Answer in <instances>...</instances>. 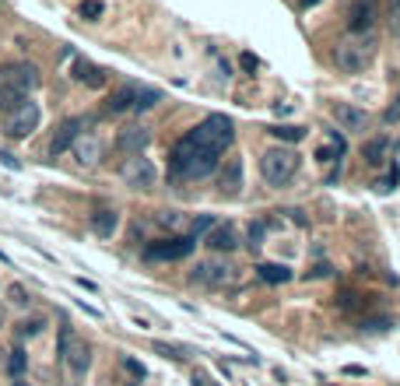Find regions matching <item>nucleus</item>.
<instances>
[{
  "label": "nucleus",
  "instance_id": "41",
  "mask_svg": "<svg viewBox=\"0 0 400 386\" xmlns=\"http://www.w3.org/2000/svg\"><path fill=\"white\" fill-rule=\"evenodd\" d=\"M313 4H320V0H302V7H313Z\"/></svg>",
  "mask_w": 400,
  "mask_h": 386
},
{
  "label": "nucleus",
  "instance_id": "11",
  "mask_svg": "<svg viewBox=\"0 0 400 386\" xmlns=\"http://www.w3.org/2000/svg\"><path fill=\"white\" fill-rule=\"evenodd\" d=\"M71 151H74L78 166L91 169V166H99V162H102V155H106V144H102V137H99V133H78V141L71 144Z\"/></svg>",
  "mask_w": 400,
  "mask_h": 386
},
{
  "label": "nucleus",
  "instance_id": "8",
  "mask_svg": "<svg viewBox=\"0 0 400 386\" xmlns=\"http://www.w3.org/2000/svg\"><path fill=\"white\" fill-rule=\"evenodd\" d=\"M56 355L64 358V365L71 369V376H74V380L88 376V369H91V344H84L81 337H74V334H71Z\"/></svg>",
  "mask_w": 400,
  "mask_h": 386
},
{
  "label": "nucleus",
  "instance_id": "25",
  "mask_svg": "<svg viewBox=\"0 0 400 386\" xmlns=\"http://www.w3.org/2000/svg\"><path fill=\"white\" fill-rule=\"evenodd\" d=\"M25 365H29V358H25V347H14V351H11V358H7V369H11V376H14V380H21V376H25Z\"/></svg>",
  "mask_w": 400,
  "mask_h": 386
},
{
  "label": "nucleus",
  "instance_id": "28",
  "mask_svg": "<svg viewBox=\"0 0 400 386\" xmlns=\"http://www.w3.org/2000/svg\"><path fill=\"white\" fill-rule=\"evenodd\" d=\"M159 225L161 228H186V225H190V218L176 215V211H165V215H159Z\"/></svg>",
  "mask_w": 400,
  "mask_h": 386
},
{
  "label": "nucleus",
  "instance_id": "19",
  "mask_svg": "<svg viewBox=\"0 0 400 386\" xmlns=\"http://www.w3.org/2000/svg\"><path fill=\"white\" fill-rule=\"evenodd\" d=\"M74 78H78L81 85L88 88H102L106 85V71H99L95 64H88V60H74Z\"/></svg>",
  "mask_w": 400,
  "mask_h": 386
},
{
  "label": "nucleus",
  "instance_id": "39",
  "mask_svg": "<svg viewBox=\"0 0 400 386\" xmlns=\"http://www.w3.org/2000/svg\"><path fill=\"white\" fill-rule=\"evenodd\" d=\"M0 158H4V166H7V169H21V166H18V158H11V155H0Z\"/></svg>",
  "mask_w": 400,
  "mask_h": 386
},
{
  "label": "nucleus",
  "instance_id": "40",
  "mask_svg": "<svg viewBox=\"0 0 400 386\" xmlns=\"http://www.w3.org/2000/svg\"><path fill=\"white\" fill-rule=\"evenodd\" d=\"M194 386H204V376H200V372L194 376Z\"/></svg>",
  "mask_w": 400,
  "mask_h": 386
},
{
  "label": "nucleus",
  "instance_id": "44",
  "mask_svg": "<svg viewBox=\"0 0 400 386\" xmlns=\"http://www.w3.org/2000/svg\"><path fill=\"white\" fill-rule=\"evenodd\" d=\"M397 43H400V32H397Z\"/></svg>",
  "mask_w": 400,
  "mask_h": 386
},
{
  "label": "nucleus",
  "instance_id": "31",
  "mask_svg": "<svg viewBox=\"0 0 400 386\" xmlns=\"http://www.w3.org/2000/svg\"><path fill=\"white\" fill-rule=\"evenodd\" d=\"M42 327H46V320H25V323H18V337H36Z\"/></svg>",
  "mask_w": 400,
  "mask_h": 386
},
{
  "label": "nucleus",
  "instance_id": "38",
  "mask_svg": "<svg viewBox=\"0 0 400 386\" xmlns=\"http://www.w3.org/2000/svg\"><path fill=\"white\" fill-rule=\"evenodd\" d=\"M242 67H246V71H256V56H249V53H242Z\"/></svg>",
  "mask_w": 400,
  "mask_h": 386
},
{
  "label": "nucleus",
  "instance_id": "36",
  "mask_svg": "<svg viewBox=\"0 0 400 386\" xmlns=\"http://www.w3.org/2000/svg\"><path fill=\"white\" fill-rule=\"evenodd\" d=\"M123 369H130V372H134L137 380H144V365H141L137 358H123Z\"/></svg>",
  "mask_w": 400,
  "mask_h": 386
},
{
  "label": "nucleus",
  "instance_id": "30",
  "mask_svg": "<svg viewBox=\"0 0 400 386\" xmlns=\"http://www.w3.org/2000/svg\"><path fill=\"white\" fill-rule=\"evenodd\" d=\"M397 179H400V169H397V162H394V166H390V172H386V176H383V179L376 183V190H383V193H390V190L397 186Z\"/></svg>",
  "mask_w": 400,
  "mask_h": 386
},
{
  "label": "nucleus",
  "instance_id": "2",
  "mask_svg": "<svg viewBox=\"0 0 400 386\" xmlns=\"http://www.w3.org/2000/svg\"><path fill=\"white\" fill-rule=\"evenodd\" d=\"M186 141L200 148V151H211V155H225L232 144H236V123L221 113H211L207 120H200L197 127L186 133Z\"/></svg>",
  "mask_w": 400,
  "mask_h": 386
},
{
  "label": "nucleus",
  "instance_id": "3",
  "mask_svg": "<svg viewBox=\"0 0 400 386\" xmlns=\"http://www.w3.org/2000/svg\"><path fill=\"white\" fill-rule=\"evenodd\" d=\"M376 36L372 32H351L348 39H341V43L334 46V64H337V71L341 74H361L365 67H372V60H376Z\"/></svg>",
  "mask_w": 400,
  "mask_h": 386
},
{
  "label": "nucleus",
  "instance_id": "29",
  "mask_svg": "<svg viewBox=\"0 0 400 386\" xmlns=\"http://www.w3.org/2000/svg\"><path fill=\"white\" fill-rule=\"evenodd\" d=\"M271 133H274L278 141H295V144L306 137V130L302 127H271Z\"/></svg>",
  "mask_w": 400,
  "mask_h": 386
},
{
  "label": "nucleus",
  "instance_id": "20",
  "mask_svg": "<svg viewBox=\"0 0 400 386\" xmlns=\"http://www.w3.org/2000/svg\"><path fill=\"white\" fill-rule=\"evenodd\" d=\"M256 274H260V281H271V285H284V281H291V270H288L284 263H260V267H256Z\"/></svg>",
  "mask_w": 400,
  "mask_h": 386
},
{
  "label": "nucleus",
  "instance_id": "9",
  "mask_svg": "<svg viewBox=\"0 0 400 386\" xmlns=\"http://www.w3.org/2000/svg\"><path fill=\"white\" fill-rule=\"evenodd\" d=\"M194 281L197 285H207V288H225L236 281V267L229 260H207L194 270Z\"/></svg>",
  "mask_w": 400,
  "mask_h": 386
},
{
  "label": "nucleus",
  "instance_id": "43",
  "mask_svg": "<svg viewBox=\"0 0 400 386\" xmlns=\"http://www.w3.org/2000/svg\"><path fill=\"white\" fill-rule=\"evenodd\" d=\"M0 327H4V309H0Z\"/></svg>",
  "mask_w": 400,
  "mask_h": 386
},
{
  "label": "nucleus",
  "instance_id": "33",
  "mask_svg": "<svg viewBox=\"0 0 400 386\" xmlns=\"http://www.w3.org/2000/svg\"><path fill=\"white\" fill-rule=\"evenodd\" d=\"M264 232H267V225L264 221H253L249 225V246L256 250V246H264Z\"/></svg>",
  "mask_w": 400,
  "mask_h": 386
},
{
  "label": "nucleus",
  "instance_id": "6",
  "mask_svg": "<svg viewBox=\"0 0 400 386\" xmlns=\"http://www.w3.org/2000/svg\"><path fill=\"white\" fill-rule=\"evenodd\" d=\"M39 106L36 102H21V106H14L11 113H7V120H4V133L7 137H14V141H25V137H32L36 130H39Z\"/></svg>",
  "mask_w": 400,
  "mask_h": 386
},
{
  "label": "nucleus",
  "instance_id": "18",
  "mask_svg": "<svg viewBox=\"0 0 400 386\" xmlns=\"http://www.w3.org/2000/svg\"><path fill=\"white\" fill-rule=\"evenodd\" d=\"M334 116H337V123H341L344 130H361L365 123H369V116H365L361 109L344 106V102H337V106H334Z\"/></svg>",
  "mask_w": 400,
  "mask_h": 386
},
{
  "label": "nucleus",
  "instance_id": "17",
  "mask_svg": "<svg viewBox=\"0 0 400 386\" xmlns=\"http://www.w3.org/2000/svg\"><path fill=\"white\" fill-rule=\"evenodd\" d=\"M116 225H120V215H116V211H109V208H102V211H95V215H91V232H95L99 239H113Z\"/></svg>",
  "mask_w": 400,
  "mask_h": 386
},
{
  "label": "nucleus",
  "instance_id": "14",
  "mask_svg": "<svg viewBox=\"0 0 400 386\" xmlns=\"http://www.w3.org/2000/svg\"><path fill=\"white\" fill-rule=\"evenodd\" d=\"M239 243H242V235H239V228L236 225H214L211 232H207V246L214 250V253H232V250H239Z\"/></svg>",
  "mask_w": 400,
  "mask_h": 386
},
{
  "label": "nucleus",
  "instance_id": "10",
  "mask_svg": "<svg viewBox=\"0 0 400 386\" xmlns=\"http://www.w3.org/2000/svg\"><path fill=\"white\" fill-rule=\"evenodd\" d=\"M194 250H197V239L176 235V239H165V243H151L144 250V257L148 260H186V257H194Z\"/></svg>",
  "mask_w": 400,
  "mask_h": 386
},
{
  "label": "nucleus",
  "instance_id": "5",
  "mask_svg": "<svg viewBox=\"0 0 400 386\" xmlns=\"http://www.w3.org/2000/svg\"><path fill=\"white\" fill-rule=\"evenodd\" d=\"M299 172V155L291 148H267L260 155V176L271 183V186H284L291 183Z\"/></svg>",
  "mask_w": 400,
  "mask_h": 386
},
{
  "label": "nucleus",
  "instance_id": "23",
  "mask_svg": "<svg viewBox=\"0 0 400 386\" xmlns=\"http://www.w3.org/2000/svg\"><path fill=\"white\" fill-rule=\"evenodd\" d=\"M7 302H11L14 309H29V302H32V295H29V288H25V285L11 281V285H7Z\"/></svg>",
  "mask_w": 400,
  "mask_h": 386
},
{
  "label": "nucleus",
  "instance_id": "7",
  "mask_svg": "<svg viewBox=\"0 0 400 386\" xmlns=\"http://www.w3.org/2000/svg\"><path fill=\"white\" fill-rule=\"evenodd\" d=\"M120 176L126 179V186H134V190H151L155 179H159L155 166L144 155H126V162L120 166Z\"/></svg>",
  "mask_w": 400,
  "mask_h": 386
},
{
  "label": "nucleus",
  "instance_id": "34",
  "mask_svg": "<svg viewBox=\"0 0 400 386\" xmlns=\"http://www.w3.org/2000/svg\"><path fill=\"white\" fill-rule=\"evenodd\" d=\"M81 14H84L88 21H95V18L102 14V4H99V0H84V4H81Z\"/></svg>",
  "mask_w": 400,
  "mask_h": 386
},
{
  "label": "nucleus",
  "instance_id": "16",
  "mask_svg": "<svg viewBox=\"0 0 400 386\" xmlns=\"http://www.w3.org/2000/svg\"><path fill=\"white\" fill-rule=\"evenodd\" d=\"M218 186H221V193H225V197H236V193H239L242 190V158H232V162L221 169Z\"/></svg>",
  "mask_w": 400,
  "mask_h": 386
},
{
  "label": "nucleus",
  "instance_id": "27",
  "mask_svg": "<svg viewBox=\"0 0 400 386\" xmlns=\"http://www.w3.org/2000/svg\"><path fill=\"white\" fill-rule=\"evenodd\" d=\"M214 225H218V221H214L211 215H197L194 221H190V239H197V235H207V232H211Z\"/></svg>",
  "mask_w": 400,
  "mask_h": 386
},
{
  "label": "nucleus",
  "instance_id": "22",
  "mask_svg": "<svg viewBox=\"0 0 400 386\" xmlns=\"http://www.w3.org/2000/svg\"><path fill=\"white\" fill-rule=\"evenodd\" d=\"M361 155H365V162H369V166H379V162H383V155H386V141H383V137H372V141L361 148Z\"/></svg>",
  "mask_w": 400,
  "mask_h": 386
},
{
  "label": "nucleus",
  "instance_id": "32",
  "mask_svg": "<svg viewBox=\"0 0 400 386\" xmlns=\"http://www.w3.org/2000/svg\"><path fill=\"white\" fill-rule=\"evenodd\" d=\"M386 25L400 32V0H386Z\"/></svg>",
  "mask_w": 400,
  "mask_h": 386
},
{
  "label": "nucleus",
  "instance_id": "37",
  "mask_svg": "<svg viewBox=\"0 0 400 386\" xmlns=\"http://www.w3.org/2000/svg\"><path fill=\"white\" fill-rule=\"evenodd\" d=\"M386 120H390V123H394V120H400V95H397V102L386 109Z\"/></svg>",
  "mask_w": 400,
  "mask_h": 386
},
{
  "label": "nucleus",
  "instance_id": "24",
  "mask_svg": "<svg viewBox=\"0 0 400 386\" xmlns=\"http://www.w3.org/2000/svg\"><path fill=\"white\" fill-rule=\"evenodd\" d=\"M161 102V91H151V88H137V102H134V109L137 113H144V109H155Z\"/></svg>",
  "mask_w": 400,
  "mask_h": 386
},
{
  "label": "nucleus",
  "instance_id": "4",
  "mask_svg": "<svg viewBox=\"0 0 400 386\" xmlns=\"http://www.w3.org/2000/svg\"><path fill=\"white\" fill-rule=\"evenodd\" d=\"M218 162H221V155L200 151V148H194L186 137H183V141L176 144V151H172V172L183 176V179H207L211 172L218 169Z\"/></svg>",
  "mask_w": 400,
  "mask_h": 386
},
{
  "label": "nucleus",
  "instance_id": "13",
  "mask_svg": "<svg viewBox=\"0 0 400 386\" xmlns=\"http://www.w3.org/2000/svg\"><path fill=\"white\" fill-rule=\"evenodd\" d=\"M148 144H151V130L141 127V123H134V127H123L120 133H116V148H120L123 155H141Z\"/></svg>",
  "mask_w": 400,
  "mask_h": 386
},
{
  "label": "nucleus",
  "instance_id": "26",
  "mask_svg": "<svg viewBox=\"0 0 400 386\" xmlns=\"http://www.w3.org/2000/svg\"><path fill=\"white\" fill-rule=\"evenodd\" d=\"M155 351L165 355V358H172V362H183L190 355V347H179V344H169V341H155Z\"/></svg>",
  "mask_w": 400,
  "mask_h": 386
},
{
  "label": "nucleus",
  "instance_id": "21",
  "mask_svg": "<svg viewBox=\"0 0 400 386\" xmlns=\"http://www.w3.org/2000/svg\"><path fill=\"white\" fill-rule=\"evenodd\" d=\"M134 102H137V88H120L113 98H109V113H130L134 109Z\"/></svg>",
  "mask_w": 400,
  "mask_h": 386
},
{
  "label": "nucleus",
  "instance_id": "45",
  "mask_svg": "<svg viewBox=\"0 0 400 386\" xmlns=\"http://www.w3.org/2000/svg\"><path fill=\"white\" fill-rule=\"evenodd\" d=\"M323 386H330V383H323Z\"/></svg>",
  "mask_w": 400,
  "mask_h": 386
},
{
  "label": "nucleus",
  "instance_id": "1",
  "mask_svg": "<svg viewBox=\"0 0 400 386\" xmlns=\"http://www.w3.org/2000/svg\"><path fill=\"white\" fill-rule=\"evenodd\" d=\"M36 88H39V67L36 64H7V67H0V109L11 113Z\"/></svg>",
  "mask_w": 400,
  "mask_h": 386
},
{
  "label": "nucleus",
  "instance_id": "42",
  "mask_svg": "<svg viewBox=\"0 0 400 386\" xmlns=\"http://www.w3.org/2000/svg\"><path fill=\"white\" fill-rule=\"evenodd\" d=\"M14 386H25V380H14Z\"/></svg>",
  "mask_w": 400,
  "mask_h": 386
},
{
  "label": "nucleus",
  "instance_id": "15",
  "mask_svg": "<svg viewBox=\"0 0 400 386\" xmlns=\"http://www.w3.org/2000/svg\"><path fill=\"white\" fill-rule=\"evenodd\" d=\"M81 120H64L60 127H56V133H53V141H49V155H64V151H71V144L78 141L81 133Z\"/></svg>",
  "mask_w": 400,
  "mask_h": 386
},
{
  "label": "nucleus",
  "instance_id": "35",
  "mask_svg": "<svg viewBox=\"0 0 400 386\" xmlns=\"http://www.w3.org/2000/svg\"><path fill=\"white\" fill-rule=\"evenodd\" d=\"M330 270H334V267H330V263H313V267H309V274H306V278H313V281H316V278H330Z\"/></svg>",
  "mask_w": 400,
  "mask_h": 386
},
{
  "label": "nucleus",
  "instance_id": "12",
  "mask_svg": "<svg viewBox=\"0 0 400 386\" xmlns=\"http://www.w3.org/2000/svg\"><path fill=\"white\" fill-rule=\"evenodd\" d=\"M376 18H379V11H376V4L372 0H351L348 4V32H372V25H376Z\"/></svg>",
  "mask_w": 400,
  "mask_h": 386
}]
</instances>
